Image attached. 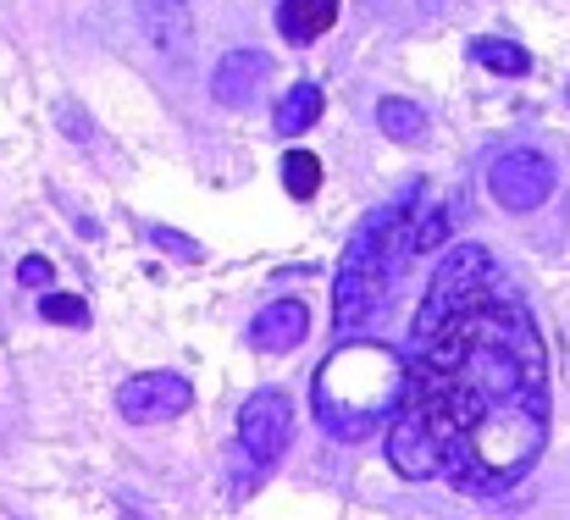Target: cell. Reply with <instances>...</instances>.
I'll return each mask as SVG.
<instances>
[{"label":"cell","mask_w":570,"mask_h":520,"mask_svg":"<svg viewBox=\"0 0 570 520\" xmlns=\"http://www.w3.org/2000/svg\"><path fill=\"white\" fill-rule=\"evenodd\" d=\"M377 128L387 139H399V145H415L421 134H426V111L415 106V100H399V95H387L377 106Z\"/></svg>","instance_id":"13"},{"label":"cell","mask_w":570,"mask_h":520,"mask_svg":"<svg viewBox=\"0 0 570 520\" xmlns=\"http://www.w3.org/2000/svg\"><path fill=\"white\" fill-rule=\"evenodd\" d=\"M139 22L150 33L156 50H167L173 61H184L194 45V22H189V6L184 0H139Z\"/></svg>","instance_id":"10"},{"label":"cell","mask_w":570,"mask_h":520,"mask_svg":"<svg viewBox=\"0 0 570 520\" xmlns=\"http://www.w3.org/2000/svg\"><path fill=\"white\" fill-rule=\"evenodd\" d=\"M150 238H156L161 249H173L178 261H199V244H194L189 233H173V227H150Z\"/></svg>","instance_id":"19"},{"label":"cell","mask_w":570,"mask_h":520,"mask_svg":"<svg viewBox=\"0 0 570 520\" xmlns=\"http://www.w3.org/2000/svg\"><path fill=\"white\" fill-rule=\"evenodd\" d=\"M266 72H272V56H266V50H227V56L216 61V72H210V100L238 111V106H249V100L261 95Z\"/></svg>","instance_id":"7"},{"label":"cell","mask_w":570,"mask_h":520,"mask_svg":"<svg viewBox=\"0 0 570 520\" xmlns=\"http://www.w3.org/2000/svg\"><path fill=\"white\" fill-rule=\"evenodd\" d=\"M338 22V0H277V28L288 45H316Z\"/></svg>","instance_id":"11"},{"label":"cell","mask_w":570,"mask_h":520,"mask_svg":"<svg viewBox=\"0 0 570 520\" xmlns=\"http://www.w3.org/2000/svg\"><path fill=\"white\" fill-rule=\"evenodd\" d=\"M404 415L421 421L438 477L471 499L510 493L549 443V349L521 288L482 244H454L404 349Z\"/></svg>","instance_id":"1"},{"label":"cell","mask_w":570,"mask_h":520,"mask_svg":"<svg viewBox=\"0 0 570 520\" xmlns=\"http://www.w3.org/2000/svg\"><path fill=\"white\" fill-rule=\"evenodd\" d=\"M554 183H560V173H554V161L543 150H504L488 167V188H493V199L504 210H538V205H549Z\"/></svg>","instance_id":"5"},{"label":"cell","mask_w":570,"mask_h":520,"mask_svg":"<svg viewBox=\"0 0 570 520\" xmlns=\"http://www.w3.org/2000/svg\"><path fill=\"white\" fill-rule=\"evenodd\" d=\"M39 316L56 322V327H89V305L78 294H56V288L39 300Z\"/></svg>","instance_id":"16"},{"label":"cell","mask_w":570,"mask_h":520,"mask_svg":"<svg viewBox=\"0 0 570 520\" xmlns=\"http://www.w3.org/2000/svg\"><path fill=\"white\" fill-rule=\"evenodd\" d=\"M283 188H288L294 199H316V188H322V161H316L311 150H288V156H283Z\"/></svg>","instance_id":"15"},{"label":"cell","mask_w":570,"mask_h":520,"mask_svg":"<svg viewBox=\"0 0 570 520\" xmlns=\"http://www.w3.org/2000/svg\"><path fill=\"white\" fill-rule=\"evenodd\" d=\"M294 443V399L283 387H255L238 404V493L261 482Z\"/></svg>","instance_id":"4"},{"label":"cell","mask_w":570,"mask_h":520,"mask_svg":"<svg viewBox=\"0 0 570 520\" xmlns=\"http://www.w3.org/2000/svg\"><path fill=\"white\" fill-rule=\"evenodd\" d=\"M410 238H415V188H404V199L372 210L355 227V238L344 249V266H338V283H333V327H338V339H355L382 311V300L393 294V283L415 261Z\"/></svg>","instance_id":"3"},{"label":"cell","mask_w":570,"mask_h":520,"mask_svg":"<svg viewBox=\"0 0 570 520\" xmlns=\"http://www.w3.org/2000/svg\"><path fill=\"white\" fill-rule=\"evenodd\" d=\"M399 404H404V354L387 344H372V339L338 344L322 360L316 387H311L316 421L344 443H361V438L382 432Z\"/></svg>","instance_id":"2"},{"label":"cell","mask_w":570,"mask_h":520,"mask_svg":"<svg viewBox=\"0 0 570 520\" xmlns=\"http://www.w3.org/2000/svg\"><path fill=\"white\" fill-rule=\"evenodd\" d=\"M305 333H311L305 300H272V305L249 322V344L261 349V354H288L294 344H305Z\"/></svg>","instance_id":"9"},{"label":"cell","mask_w":570,"mask_h":520,"mask_svg":"<svg viewBox=\"0 0 570 520\" xmlns=\"http://www.w3.org/2000/svg\"><path fill=\"white\" fill-rule=\"evenodd\" d=\"M17 283H22V288H50V283H56V266H50L45 255H28V261L17 266Z\"/></svg>","instance_id":"18"},{"label":"cell","mask_w":570,"mask_h":520,"mask_svg":"<svg viewBox=\"0 0 570 520\" xmlns=\"http://www.w3.org/2000/svg\"><path fill=\"white\" fill-rule=\"evenodd\" d=\"M471 56H476L488 72H499V78H521V72H532V56H527L521 45H510V39H476Z\"/></svg>","instance_id":"14"},{"label":"cell","mask_w":570,"mask_h":520,"mask_svg":"<svg viewBox=\"0 0 570 520\" xmlns=\"http://www.w3.org/2000/svg\"><path fill=\"white\" fill-rule=\"evenodd\" d=\"M387 465H393L404 482H432V477H438L432 438H426L421 421L404 415V410H393V421H387Z\"/></svg>","instance_id":"8"},{"label":"cell","mask_w":570,"mask_h":520,"mask_svg":"<svg viewBox=\"0 0 570 520\" xmlns=\"http://www.w3.org/2000/svg\"><path fill=\"white\" fill-rule=\"evenodd\" d=\"M189 404H194V387H189V376H178V371H139V376H128V382L117 387V410H122V421H134V426L173 421V415H184Z\"/></svg>","instance_id":"6"},{"label":"cell","mask_w":570,"mask_h":520,"mask_svg":"<svg viewBox=\"0 0 570 520\" xmlns=\"http://www.w3.org/2000/svg\"><path fill=\"white\" fill-rule=\"evenodd\" d=\"M449 238V210H432L415 222V238H410V255H432L438 244Z\"/></svg>","instance_id":"17"},{"label":"cell","mask_w":570,"mask_h":520,"mask_svg":"<svg viewBox=\"0 0 570 520\" xmlns=\"http://www.w3.org/2000/svg\"><path fill=\"white\" fill-rule=\"evenodd\" d=\"M322 122V89L316 84H294L283 100H277V111H272V128L283 134V139H299L305 128H316Z\"/></svg>","instance_id":"12"}]
</instances>
